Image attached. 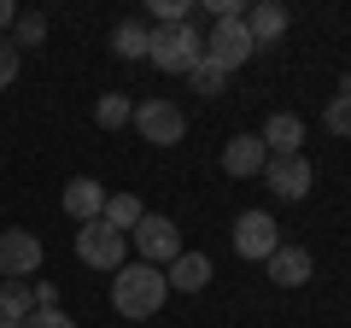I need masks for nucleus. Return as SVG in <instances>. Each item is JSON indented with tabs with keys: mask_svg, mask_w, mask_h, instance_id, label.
<instances>
[{
	"mask_svg": "<svg viewBox=\"0 0 351 328\" xmlns=\"http://www.w3.org/2000/svg\"><path fill=\"white\" fill-rule=\"evenodd\" d=\"M164 299H170V281H164V270H152V264H123L112 276V305H117V316H129V323L158 316Z\"/></svg>",
	"mask_w": 351,
	"mask_h": 328,
	"instance_id": "f257e3e1",
	"label": "nucleus"
},
{
	"mask_svg": "<svg viewBox=\"0 0 351 328\" xmlns=\"http://www.w3.org/2000/svg\"><path fill=\"white\" fill-rule=\"evenodd\" d=\"M158 71H176V76H188L193 65L205 59V41L193 24H152V53H147Z\"/></svg>",
	"mask_w": 351,
	"mask_h": 328,
	"instance_id": "f03ea898",
	"label": "nucleus"
},
{
	"mask_svg": "<svg viewBox=\"0 0 351 328\" xmlns=\"http://www.w3.org/2000/svg\"><path fill=\"white\" fill-rule=\"evenodd\" d=\"M129 240H135V253H141V264H152V270H170L176 258L188 253L182 246V229L170 223V217H158V211H147L135 229H129Z\"/></svg>",
	"mask_w": 351,
	"mask_h": 328,
	"instance_id": "7ed1b4c3",
	"label": "nucleus"
},
{
	"mask_svg": "<svg viewBox=\"0 0 351 328\" xmlns=\"http://www.w3.org/2000/svg\"><path fill=\"white\" fill-rule=\"evenodd\" d=\"M123 253H129V235H117L106 217L76 223V258H82L88 270H123Z\"/></svg>",
	"mask_w": 351,
	"mask_h": 328,
	"instance_id": "20e7f679",
	"label": "nucleus"
},
{
	"mask_svg": "<svg viewBox=\"0 0 351 328\" xmlns=\"http://www.w3.org/2000/svg\"><path fill=\"white\" fill-rule=\"evenodd\" d=\"M252 53H258V41H252L246 18H217L211 36H205V59H211L217 71H240Z\"/></svg>",
	"mask_w": 351,
	"mask_h": 328,
	"instance_id": "39448f33",
	"label": "nucleus"
},
{
	"mask_svg": "<svg viewBox=\"0 0 351 328\" xmlns=\"http://www.w3.org/2000/svg\"><path fill=\"white\" fill-rule=\"evenodd\" d=\"M129 124H135L141 141H152V147H176V141L188 135V117H182V106H170V100L135 106V117H129Z\"/></svg>",
	"mask_w": 351,
	"mask_h": 328,
	"instance_id": "423d86ee",
	"label": "nucleus"
},
{
	"mask_svg": "<svg viewBox=\"0 0 351 328\" xmlns=\"http://www.w3.org/2000/svg\"><path fill=\"white\" fill-rule=\"evenodd\" d=\"M263 182H269L276 200H304V194L316 188V170H311L304 152H287V159H269V164H263Z\"/></svg>",
	"mask_w": 351,
	"mask_h": 328,
	"instance_id": "0eeeda50",
	"label": "nucleus"
},
{
	"mask_svg": "<svg viewBox=\"0 0 351 328\" xmlns=\"http://www.w3.org/2000/svg\"><path fill=\"white\" fill-rule=\"evenodd\" d=\"M276 246H281V229H276L269 211H240L234 217V253L240 258H258V264H263Z\"/></svg>",
	"mask_w": 351,
	"mask_h": 328,
	"instance_id": "6e6552de",
	"label": "nucleus"
},
{
	"mask_svg": "<svg viewBox=\"0 0 351 328\" xmlns=\"http://www.w3.org/2000/svg\"><path fill=\"white\" fill-rule=\"evenodd\" d=\"M41 270V240L29 229H0V281L36 276Z\"/></svg>",
	"mask_w": 351,
	"mask_h": 328,
	"instance_id": "1a4fd4ad",
	"label": "nucleus"
},
{
	"mask_svg": "<svg viewBox=\"0 0 351 328\" xmlns=\"http://www.w3.org/2000/svg\"><path fill=\"white\" fill-rule=\"evenodd\" d=\"M263 270H269V281H276V288H304V281H311V270H316V258L304 253V246H287V240H281L276 253L263 258Z\"/></svg>",
	"mask_w": 351,
	"mask_h": 328,
	"instance_id": "9d476101",
	"label": "nucleus"
},
{
	"mask_svg": "<svg viewBox=\"0 0 351 328\" xmlns=\"http://www.w3.org/2000/svg\"><path fill=\"white\" fill-rule=\"evenodd\" d=\"M263 164H269V147H263V135H246V129H240L234 141H228L223 147V170L228 176H263Z\"/></svg>",
	"mask_w": 351,
	"mask_h": 328,
	"instance_id": "9b49d317",
	"label": "nucleus"
},
{
	"mask_svg": "<svg viewBox=\"0 0 351 328\" xmlns=\"http://www.w3.org/2000/svg\"><path fill=\"white\" fill-rule=\"evenodd\" d=\"M59 205L76 217V223H94V217L106 211V188H100L94 176H71V182H64V200H59Z\"/></svg>",
	"mask_w": 351,
	"mask_h": 328,
	"instance_id": "f8f14e48",
	"label": "nucleus"
},
{
	"mask_svg": "<svg viewBox=\"0 0 351 328\" xmlns=\"http://www.w3.org/2000/svg\"><path fill=\"white\" fill-rule=\"evenodd\" d=\"M258 135H263V147H269V159H287V152L304 147V124H299L293 112H276L269 124L258 129Z\"/></svg>",
	"mask_w": 351,
	"mask_h": 328,
	"instance_id": "ddd939ff",
	"label": "nucleus"
},
{
	"mask_svg": "<svg viewBox=\"0 0 351 328\" xmlns=\"http://www.w3.org/2000/svg\"><path fill=\"white\" fill-rule=\"evenodd\" d=\"M164 281H170V293H199L205 281H211V258L205 253H182L170 270H164Z\"/></svg>",
	"mask_w": 351,
	"mask_h": 328,
	"instance_id": "4468645a",
	"label": "nucleus"
},
{
	"mask_svg": "<svg viewBox=\"0 0 351 328\" xmlns=\"http://www.w3.org/2000/svg\"><path fill=\"white\" fill-rule=\"evenodd\" d=\"M246 30H252V41H258V47L281 41V36H287V6H276V0H258V6L246 12Z\"/></svg>",
	"mask_w": 351,
	"mask_h": 328,
	"instance_id": "2eb2a0df",
	"label": "nucleus"
},
{
	"mask_svg": "<svg viewBox=\"0 0 351 328\" xmlns=\"http://www.w3.org/2000/svg\"><path fill=\"white\" fill-rule=\"evenodd\" d=\"M112 53L117 59H147L152 53V30L141 24V18H123V24L112 30Z\"/></svg>",
	"mask_w": 351,
	"mask_h": 328,
	"instance_id": "dca6fc26",
	"label": "nucleus"
},
{
	"mask_svg": "<svg viewBox=\"0 0 351 328\" xmlns=\"http://www.w3.org/2000/svg\"><path fill=\"white\" fill-rule=\"evenodd\" d=\"M36 311L24 281H0V328H24V316Z\"/></svg>",
	"mask_w": 351,
	"mask_h": 328,
	"instance_id": "f3484780",
	"label": "nucleus"
},
{
	"mask_svg": "<svg viewBox=\"0 0 351 328\" xmlns=\"http://www.w3.org/2000/svg\"><path fill=\"white\" fill-rule=\"evenodd\" d=\"M100 217L117 229V235H129V229H135L141 217H147V205H141L135 194H106V211H100Z\"/></svg>",
	"mask_w": 351,
	"mask_h": 328,
	"instance_id": "a211bd4d",
	"label": "nucleus"
},
{
	"mask_svg": "<svg viewBox=\"0 0 351 328\" xmlns=\"http://www.w3.org/2000/svg\"><path fill=\"white\" fill-rule=\"evenodd\" d=\"M223 82H228V71H217L211 59H199V65L188 71V89L199 94V100H217V94H223Z\"/></svg>",
	"mask_w": 351,
	"mask_h": 328,
	"instance_id": "6ab92c4d",
	"label": "nucleus"
},
{
	"mask_svg": "<svg viewBox=\"0 0 351 328\" xmlns=\"http://www.w3.org/2000/svg\"><path fill=\"white\" fill-rule=\"evenodd\" d=\"M129 117H135V106H129L123 94H100V100H94V124L100 129H123Z\"/></svg>",
	"mask_w": 351,
	"mask_h": 328,
	"instance_id": "aec40b11",
	"label": "nucleus"
},
{
	"mask_svg": "<svg viewBox=\"0 0 351 328\" xmlns=\"http://www.w3.org/2000/svg\"><path fill=\"white\" fill-rule=\"evenodd\" d=\"M47 41V18L41 12H18V24H12V47L24 53V47H41Z\"/></svg>",
	"mask_w": 351,
	"mask_h": 328,
	"instance_id": "412c9836",
	"label": "nucleus"
},
{
	"mask_svg": "<svg viewBox=\"0 0 351 328\" xmlns=\"http://www.w3.org/2000/svg\"><path fill=\"white\" fill-rule=\"evenodd\" d=\"M322 124L334 129V135H351V94H334V100H328V112H322Z\"/></svg>",
	"mask_w": 351,
	"mask_h": 328,
	"instance_id": "4be33fe9",
	"label": "nucleus"
},
{
	"mask_svg": "<svg viewBox=\"0 0 351 328\" xmlns=\"http://www.w3.org/2000/svg\"><path fill=\"white\" fill-rule=\"evenodd\" d=\"M18 65H24V53L12 47V36H0V89H12V82H18Z\"/></svg>",
	"mask_w": 351,
	"mask_h": 328,
	"instance_id": "5701e85b",
	"label": "nucleus"
},
{
	"mask_svg": "<svg viewBox=\"0 0 351 328\" xmlns=\"http://www.w3.org/2000/svg\"><path fill=\"white\" fill-rule=\"evenodd\" d=\"M152 24H188V0H152Z\"/></svg>",
	"mask_w": 351,
	"mask_h": 328,
	"instance_id": "b1692460",
	"label": "nucleus"
},
{
	"mask_svg": "<svg viewBox=\"0 0 351 328\" xmlns=\"http://www.w3.org/2000/svg\"><path fill=\"white\" fill-rule=\"evenodd\" d=\"M24 328H76V323H71L64 311H29V316H24Z\"/></svg>",
	"mask_w": 351,
	"mask_h": 328,
	"instance_id": "393cba45",
	"label": "nucleus"
},
{
	"mask_svg": "<svg viewBox=\"0 0 351 328\" xmlns=\"http://www.w3.org/2000/svg\"><path fill=\"white\" fill-rule=\"evenodd\" d=\"M29 299H36V311H59V288H53V281H36Z\"/></svg>",
	"mask_w": 351,
	"mask_h": 328,
	"instance_id": "a878e982",
	"label": "nucleus"
},
{
	"mask_svg": "<svg viewBox=\"0 0 351 328\" xmlns=\"http://www.w3.org/2000/svg\"><path fill=\"white\" fill-rule=\"evenodd\" d=\"M18 24V6H12V0H0V30H12Z\"/></svg>",
	"mask_w": 351,
	"mask_h": 328,
	"instance_id": "bb28decb",
	"label": "nucleus"
},
{
	"mask_svg": "<svg viewBox=\"0 0 351 328\" xmlns=\"http://www.w3.org/2000/svg\"><path fill=\"white\" fill-rule=\"evenodd\" d=\"M339 94H351V76H346V82H339Z\"/></svg>",
	"mask_w": 351,
	"mask_h": 328,
	"instance_id": "cd10ccee",
	"label": "nucleus"
}]
</instances>
